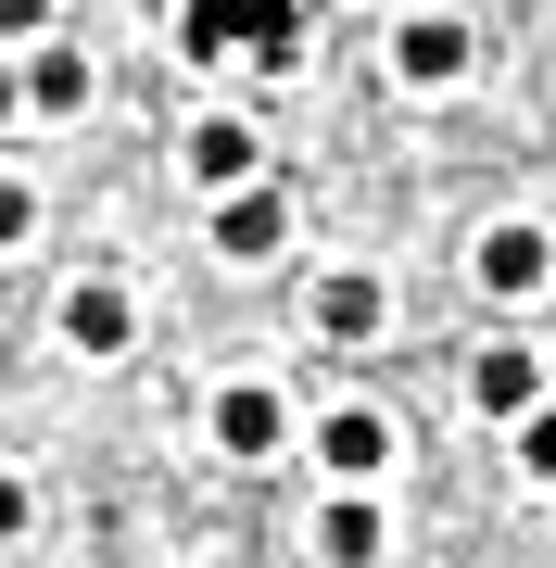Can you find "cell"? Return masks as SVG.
Segmentation results:
<instances>
[{"label": "cell", "instance_id": "277c9868", "mask_svg": "<svg viewBox=\"0 0 556 568\" xmlns=\"http://www.w3.org/2000/svg\"><path fill=\"white\" fill-rule=\"evenodd\" d=\"M468 392H481V417H532L544 405V354H518V342H494L468 366Z\"/></svg>", "mask_w": 556, "mask_h": 568}, {"label": "cell", "instance_id": "9a60e30c", "mask_svg": "<svg viewBox=\"0 0 556 568\" xmlns=\"http://www.w3.org/2000/svg\"><path fill=\"white\" fill-rule=\"evenodd\" d=\"M51 13V0H0V39H26V26H39Z\"/></svg>", "mask_w": 556, "mask_h": 568}, {"label": "cell", "instance_id": "2e32d148", "mask_svg": "<svg viewBox=\"0 0 556 568\" xmlns=\"http://www.w3.org/2000/svg\"><path fill=\"white\" fill-rule=\"evenodd\" d=\"M13 530H26V480H0V544H13Z\"/></svg>", "mask_w": 556, "mask_h": 568}, {"label": "cell", "instance_id": "e0dca14e", "mask_svg": "<svg viewBox=\"0 0 556 568\" xmlns=\"http://www.w3.org/2000/svg\"><path fill=\"white\" fill-rule=\"evenodd\" d=\"M0 114H13V63H0Z\"/></svg>", "mask_w": 556, "mask_h": 568}, {"label": "cell", "instance_id": "30bf717a", "mask_svg": "<svg viewBox=\"0 0 556 568\" xmlns=\"http://www.w3.org/2000/svg\"><path fill=\"white\" fill-rule=\"evenodd\" d=\"M316 328H330V342H380V278H354V265H342V278L316 291Z\"/></svg>", "mask_w": 556, "mask_h": 568}, {"label": "cell", "instance_id": "7c38bea8", "mask_svg": "<svg viewBox=\"0 0 556 568\" xmlns=\"http://www.w3.org/2000/svg\"><path fill=\"white\" fill-rule=\"evenodd\" d=\"M26 89H39V114H77V102H89V63H77V51H39Z\"/></svg>", "mask_w": 556, "mask_h": 568}, {"label": "cell", "instance_id": "4fadbf2b", "mask_svg": "<svg viewBox=\"0 0 556 568\" xmlns=\"http://www.w3.org/2000/svg\"><path fill=\"white\" fill-rule=\"evenodd\" d=\"M518 467H532V480H556V417H544V405L518 417Z\"/></svg>", "mask_w": 556, "mask_h": 568}, {"label": "cell", "instance_id": "ba28073f", "mask_svg": "<svg viewBox=\"0 0 556 568\" xmlns=\"http://www.w3.org/2000/svg\"><path fill=\"white\" fill-rule=\"evenodd\" d=\"M279 429H291V417H279V392H253V379L215 405V443H228V455H279Z\"/></svg>", "mask_w": 556, "mask_h": 568}, {"label": "cell", "instance_id": "8992f818", "mask_svg": "<svg viewBox=\"0 0 556 568\" xmlns=\"http://www.w3.org/2000/svg\"><path fill=\"white\" fill-rule=\"evenodd\" d=\"M253 164H266V140H253V126H228V114L190 126V178H203V190H241Z\"/></svg>", "mask_w": 556, "mask_h": 568}, {"label": "cell", "instance_id": "5b68a950", "mask_svg": "<svg viewBox=\"0 0 556 568\" xmlns=\"http://www.w3.org/2000/svg\"><path fill=\"white\" fill-rule=\"evenodd\" d=\"M316 455H330V480H380V467H392V429L367 405H342L330 429H316Z\"/></svg>", "mask_w": 556, "mask_h": 568}, {"label": "cell", "instance_id": "3957f363", "mask_svg": "<svg viewBox=\"0 0 556 568\" xmlns=\"http://www.w3.org/2000/svg\"><path fill=\"white\" fill-rule=\"evenodd\" d=\"M392 63H405L417 89H455V77H468V26H455V13H417L405 39H392Z\"/></svg>", "mask_w": 556, "mask_h": 568}, {"label": "cell", "instance_id": "52a82bcc", "mask_svg": "<svg viewBox=\"0 0 556 568\" xmlns=\"http://www.w3.org/2000/svg\"><path fill=\"white\" fill-rule=\"evenodd\" d=\"M544 227H494V241H481V291H506V304H518V291H544Z\"/></svg>", "mask_w": 556, "mask_h": 568}, {"label": "cell", "instance_id": "9c48e42d", "mask_svg": "<svg viewBox=\"0 0 556 568\" xmlns=\"http://www.w3.org/2000/svg\"><path fill=\"white\" fill-rule=\"evenodd\" d=\"M127 328H140V316H127V291H102V278L63 304V342H77V354H127Z\"/></svg>", "mask_w": 556, "mask_h": 568}, {"label": "cell", "instance_id": "7a4b0ae2", "mask_svg": "<svg viewBox=\"0 0 556 568\" xmlns=\"http://www.w3.org/2000/svg\"><path fill=\"white\" fill-rule=\"evenodd\" d=\"M253 13H266V0H190V13H178V51L190 63H241L253 51Z\"/></svg>", "mask_w": 556, "mask_h": 568}, {"label": "cell", "instance_id": "5bb4252c", "mask_svg": "<svg viewBox=\"0 0 556 568\" xmlns=\"http://www.w3.org/2000/svg\"><path fill=\"white\" fill-rule=\"evenodd\" d=\"M26 227H39V203H26V190H13V178H0V253H13V241H26Z\"/></svg>", "mask_w": 556, "mask_h": 568}, {"label": "cell", "instance_id": "8fae6325", "mask_svg": "<svg viewBox=\"0 0 556 568\" xmlns=\"http://www.w3.org/2000/svg\"><path fill=\"white\" fill-rule=\"evenodd\" d=\"M316 544H330V568H367V556H380V506H330Z\"/></svg>", "mask_w": 556, "mask_h": 568}, {"label": "cell", "instance_id": "6da1fadb", "mask_svg": "<svg viewBox=\"0 0 556 568\" xmlns=\"http://www.w3.org/2000/svg\"><path fill=\"white\" fill-rule=\"evenodd\" d=\"M279 227H291V203L241 178V190H228V215H215V253H228V265H266V253H279Z\"/></svg>", "mask_w": 556, "mask_h": 568}]
</instances>
